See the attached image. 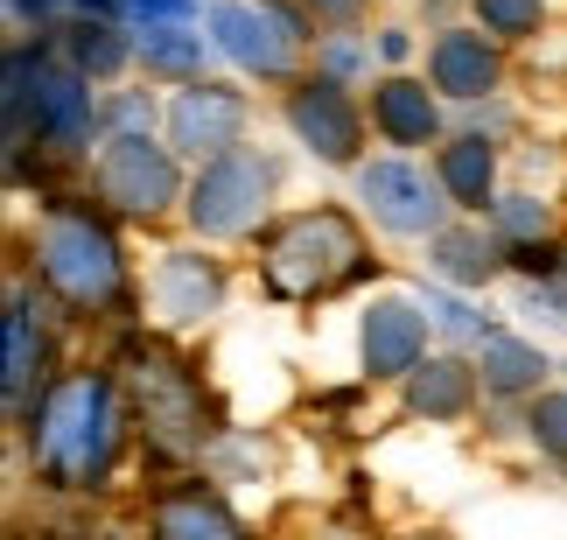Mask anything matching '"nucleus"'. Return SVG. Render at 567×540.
Instances as JSON below:
<instances>
[{
  "instance_id": "obj_1",
  "label": "nucleus",
  "mask_w": 567,
  "mask_h": 540,
  "mask_svg": "<svg viewBox=\"0 0 567 540\" xmlns=\"http://www.w3.org/2000/svg\"><path fill=\"white\" fill-rule=\"evenodd\" d=\"M113 442H120L113 379L78 373V379H63V386L42 394V407H35V463H42V478L99 485L105 463H113Z\"/></svg>"
},
{
  "instance_id": "obj_2",
  "label": "nucleus",
  "mask_w": 567,
  "mask_h": 540,
  "mask_svg": "<svg viewBox=\"0 0 567 540\" xmlns=\"http://www.w3.org/2000/svg\"><path fill=\"white\" fill-rule=\"evenodd\" d=\"M364 274V240L343 211H295L267 240V288L280 302H316Z\"/></svg>"
},
{
  "instance_id": "obj_3",
  "label": "nucleus",
  "mask_w": 567,
  "mask_h": 540,
  "mask_svg": "<svg viewBox=\"0 0 567 540\" xmlns=\"http://www.w3.org/2000/svg\"><path fill=\"white\" fill-rule=\"evenodd\" d=\"M35 267H42V281H50L71 309H113V302L126 295V267H120L113 232H105L92 211H78V204H63V211L42 218Z\"/></svg>"
},
{
  "instance_id": "obj_4",
  "label": "nucleus",
  "mask_w": 567,
  "mask_h": 540,
  "mask_svg": "<svg viewBox=\"0 0 567 540\" xmlns=\"http://www.w3.org/2000/svg\"><path fill=\"white\" fill-rule=\"evenodd\" d=\"M267 197H274V162L259 147H231V155L204 162V176L189 190V225L204 240H238L267 218Z\"/></svg>"
},
{
  "instance_id": "obj_5",
  "label": "nucleus",
  "mask_w": 567,
  "mask_h": 540,
  "mask_svg": "<svg viewBox=\"0 0 567 540\" xmlns=\"http://www.w3.org/2000/svg\"><path fill=\"white\" fill-rule=\"evenodd\" d=\"M126 386H134V407H141L147 436H155L168 457H189V449H204V436H210L204 394H196V379L183 373L176 358L134 351V365H126Z\"/></svg>"
},
{
  "instance_id": "obj_6",
  "label": "nucleus",
  "mask_w": 567,
  "mask_h": 540,
  "mask_svg": "<svg viewBox=\"0 0 567 540\" xmlns=\"http://www.w3.org/2000/svg\"><path fill=\"white\" fill-rule=\"evenodd\" d=\"M210 42L231 63H246L252 78H288L301 63V14H288L280 0H225L210 14Z\"/></svg>"
},
{
  "instance_id": "obj_7",
  "label": "nucleus",
  "mask_w": 567,
  "mask_h": 540,
  "mask_svg": "<svg viewBox=\"0 0 567 540\" xmlns=\"http://www.w3.org/2000/svg\"><path fill=\"white\" fill-rule=\"evenodd\" d=\"M99 197L126 218H162L176 204V155L147 134H113L99 155Z\"/></svg>"
},
{
  "instance_id": "obj_8",
  "label": "nucleus",
  "mask_w": 567,
  "mask_h": 540,
  "mask_svg": "<svg viewBox=\"0 0 567 540\" xmlns=\"http://www.w3.org/2000/svg\"><path fill=\"white\" fill-rule=\"evenodd\" d=\"M358 197L372 204V218L385 232H400V240H434L442 232V176H427V169H413V162H372V169H358Z\"/></svg>"
},
{
  "instance_id": "obj_9",
  "label": "nucleus",
  "mask_w": 567,
  "mask_h": 540,
  "mask_svg": "<svg viewBox=\"0 0 567 540\" xmlns=\"http://www.w3.org/2000/svg\"><path fill=\"white\" fill-rule=\"evenodd\" d=\"M238 134H246V99L231 92V84H183L176 92V105H168V141L183 147V155H204V162H217V155H231L238 147Z\"/></svg>"
},
{
  "instance_id": "obj_10",
  "label": "nucleus",
  "mask_w": 567,
  "mask_h": 540,
  "mask_svg": "<svg viewBox=\"0 0 567 540\" xmlns=\"http://www.w3.org/2000/svg\"><path fill=\"white\" fill-rule=\"evenodd\" d=\"M288 126L301 134V147H316L322 162H351L358 155V105H351V92H343L337 78H309L301 92L288 99Z\"/></svg>"
},
{
  "instance_id": "obj_11",
  "label": "nucleus",
  "mask_w": 567,
  "mask_h": 540,
  "mask_svg": "<svg viewBox=\"0 0 567 540\" xmlns=\"http://www.w3.org/2000/svg\"><path fill=\"white\" fill-rule=\"evenodd\" d=\"M358 344H364V373L372 379H406L413 365H421V351H427V309L385 295V302L364 309V337Z\"/></svg>"
},
{
  "instance_id": "obj_12",
  "label": "nucleus",
  "mask_w": 567,
  "mask_h": 540,
  "mask_svg": "<svg viewBox=\"0 0 567 540\" xmlns=\"http://www.w3.org/2000/svg\"><path fill=\"white\" fill-rule=\"evenodd\" d=\"M427 71H434V92H449V99H484L491 84H497V50H491L476 29H449L442 42H434Z\"/></svg>"
},
{
  "instance_id": "obj_13",
  "label": "nucleus",
  "mask_w": 567,
  "mask_h": 540,
  "mask_svg": "<svg viewBox=\"0 0 567 540\" xmlns=\"http://www.w3.org/2000/svg\"><path fill=\"white\" fill-rule=\"evenodd\" d=\"M372 120H379V134L400 141V147H427L434 134H442V113H434L427 84H413V78H385L379 84V92H372Z\"/></svg>"
},
{
  "instance_id": "obj_14",
  "label": "nucleus",
  "mask_w": 567,
  "mask_h": 540,
  "mask_svg": "<svg viewBox=\"0 0 567 540\" xmlns=\"http://www.w3.org/2000/svg\"><path fill=\"white\" fill-rule=\"evenodd\" d=\"M470 400H476V373L463 358H427V365L406 373V407L427 415V421H455Z\"/></svg>"
},
{
  "instance_id": "obj_15",
  "label": "nucleus",
  "mask_w": 567,
  "mask_h": 540,
  "mask_svg": "<svg viewBox=\"0 0 567 540\" xmlns=\"http://www.w3.org/2000/svg\"><path fill=\"white\" fill-rule=\"evenodd\" d=\"M155 540H246V527L210 491H168L155 506Z\"/></svg>"
},
{
  "instance_id": "obj_16",
  "label": "nucleus",
  "mask_w": 567,
  "mask_h": 540,
  "mask_svg": "<svg viewBox=\"0 0 567 540\" xmlns=\"http://www.w3.org/2000/svg\"><path fill=\"white\" fill-rule=\"evenodd\" d=\"M155 288H162V309L176 316V323H189V316L217 309L225 281H217V267H210V261H196V253H168L162 274H155Z\"/></svg>"
},
{
  "instance_id": "obj_17",
  "label": "nucleus",
  "mask_w": 567,
  "mask_h": 540,
  "mask_svg": "<svg viewBox=\"0 0 567 540\" xmlns=\"http://www.w3.org/2000/svg\"><path fill=\"white\" fill-rule=\"evenodd\" d=\"M84 120H92V92H84V71H42L35 92V134L42 141H78Z\"/></svg>"
},
{
  "instance_id": "obj_18",
  "label": "nucleus",
  "mask_w": 567,
  "mask_h": 540,
  "mask_svg": "<svg viewBox=\"0 0 567 540\" xmlns=\"http://www.w3.org/2000/svg\"><path fill=\"white\" fill-rule=\"evenodd\" d=\"M491 183H497V155H491V141H449L442 147V190L463 211H484L491 204Z\"/></svg>"
},
{
  "instance_id": "obj_19",
  "label": "nucleus",
  "mask_w": 567,
  "mask_h": 540,
  "mask_svg": "<svg viewBox=\"0 0 567 540\" xmlns=\"http://www.w3.org/2000/svg\"><path fill=\"white\" fill-rule=\"evenodd\" d=\"M476 373H484V386L491 394H533L539 386V373H547V358L533 351V344H518V337H491L484 344V365H476Z\"/></svg>"
},
{
  "instance_id": "obj_20",
  "label": "nucleus",
  "mask_w": 567,
  "mask_h": 540,
  "mask_svg": "<svg viewBox=\"0 0 567 540\" xmlns=\"http://www.w3.org/2000/svg\"><path fill=\"white\" fill-rule=\"evenodd\" d=\"M434 267H442L455 288H484L497 274V246L484 232H434Z\"/></svg>"
},
{
  "instance_id": "obj_21",
  "label": "nucleus",
  "mask_w": 567,
  "mask_h": 540,
  "mask_svg": "<svg viewBox=\"0 0 567 540\" xmlns=\"http://www.w3.org/2000/svg\"><path fill=\"white\" fill-rule=\"evenodd\" d=\"M35 358H42V337L29 330V302H8V400L21 407L29 400V379H35Z\"/></svg>"
},
{
  "instance_id": "obj_22",
  "label": "nucleus",
  "mask_w": 567,
  "mask_h": 540,
  "mask_svg": "<svg viewBox=\"0 0 567 540\" xmlns=\"http://www.w3.org/2000/svg\"><path fill=\"white\" fill-rule=\"evenodd\" d=\"M71 50H78V71H84V78H113L120 63H126L120 29H105V21H84V29L71 35Z\"/></svg>"
},
{
  "instance_id": "obj_23",
  "label": "nucleus",
  "mask_w": 567,
  "mask_h": 540,
  "mask_svg": "<svg viewBox=\"0 0 567 540\" xmlns=\"http://www.w3.org/2000/svg\"><path fill=\"white\" fill-rule=\"evenodd\" d=\"M141 57H147V71H196V63H204V35H189V29H147Z\"/></svg>"
},
{
  "instance_id": "obj_24",
  "label": "nucleus",
  "mask_w": 567,
  "mask_h": 540,
  "mask_svg": "<svg viewBox=\"0 0 567 540\" xmlns=\"http://www.w3.org/2000/svg\"><path fill=\"white\" fill-rule=\"evenodd\" d=\"M427 323H442V330L463 337V344H491V337H497L491 323L470 309V302H455V295H442V288H427Z\"/></svg>"
},
{
  "instance_id": "obj_25",
  "label": "nucleus",
  "mask_w": 567,
  "mask_h": 540,
  "mask_svg": "<svg viewBox=\"0 0 567 540\" xmlns=\"http://www.w3.org/2000/svg\"><path fill=\"white\" fill-rule=\"evenodd\" d=\"M476 14H484V29L491 35H533L539 29V14H547V0H476Z\"/></svg>"
},
{
  "instance_id": "obj_26",
  "label": "nucleus",
  "mask_w": 567,
  "mask_h": 540,
  "mask_svg": "<svg viewBox=\"0 0 567 540\" xmlns=\"http://www.w3.org/2000/svg\"><path fill=\"white\" fill-rule=\"evenodd\" d=\"M526 428H533V442L547 449V457H560V463H567V394H539Z\"/></svg>"
},
{
  "instance_id": "obj_27",
  "label": "nucleus",
  "mask_w": 567,
  "mask_h": 540,
  "mask_svg": "<svg viewBox=\"0 0 567 540\" xmlns=\"http://www.w3.org/2000/svg\"><path fill=\"white\" fill-rule=\"evenodd\" d=\"M497 225H505L512 240H533V232H547V204H533V197H505V204H497Z\"/></svg>"
},
{
  "instance_id": "obj_28",
  "label": "nucleus",
  "mask_w": 567,
  "mask_h": 540,
  "mask_svg": "<svg viewBox=\"0 0 567 540\" xmlns=\"http://www.w3.org/2000/svg\"><path fill=\"white\" fill-rule=\"evenodd\" d=\"M134 14L147 21V29H183V21L196 14V0H134Z\"/></svg>"
},
{
  "instance_id": "obj_29",
  "label": "nucleus",
  "mask_w": 567,
  "mask_h": 540,
  "mask_svg": "<svg viewBox=\"0 0 567 540\" xmlns=\"http://www.w3.org/2000/svg\"><path fill=\"white\" fill-rule=\"evenodd\" d=\"M406 50H413L406 29H379V57H385V63H406Z\"/></svg>"
},
{
  "instance_id": "obj_30",
  "label": "nucleus",
  "mask_w": 567,
  "mask_h": 540,
  "mask_svg": "<svg viewBox=\"0 0 567 540\" xmlns=\"http://www.w3.org/2000/svg\"><path fill=\"white\" fill-rule=\"evenodd\" d=\"M309 8H316L322 21H351V14L364 8V0H309Z\"/></svg>"
},
{
  "instance_id": "obj_31",
  "label": "nucleus",
  "mask_w": 567,
  "mask_h": 540,
  "mask_svg": "<svg viewBox=\"0 0 567 540\" xmlns=\"http://www.w3.org/2000/svg\"><path fill=\"white\" fill-rule=\"evenodd\" d=\"M56 0H14V14H50Z\"/></svg>"
}]
</instances>
